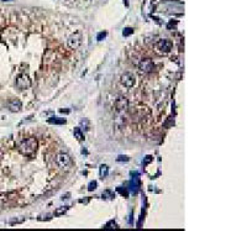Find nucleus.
Returning a JSON list of instances; mask_svg holds the SVG:
<instances>
[{
    "mask_svg": "<svg viewBox=\"0 0 247 231\" xmlns=\"http://www.w3.org/2000/svg\"><path fill=\"white\" fill-rule=\"evenodd\" d=\"M37 148H38V141H37V138L30 137V138L24 140V141L20 144L19 151L21 152L22 155H25V156H31V155H34V153L37 151Z\"/></svg>",
    "mask_w": 247,
    "mask_h": 231,
    "instance_id": "f257e3e1",
    "label": "nucleus"
},
{
    "mask_svg": "<svg viewBox=\"0 0 247 231\" xmlns=\"http://www.w3.org/2000/svg\"><path fill=\"white\" fill-rule=\"evenodd\" d=\"M82 41H83V37H82V32L77 31L74 34H72L68 40H67V45L70 49H77L79 48V46L82 45Z\"/></svg>",
    "mask_w": 247,
    "mask_h": 231,
    "instance_id": "f03ea898",
    "label": "nucleus"
},
{
    "mask_svg": "<svg viewBox=\"0 0 247 231\" xmlns=\"http://www.w3.org/2000/svg\"><path fill=\"white\" fill-rule=\"evenodd\" d=\"M120 82H121V84L125 87V88L130 89V88L135 87V84H136V77H135V74L131 73V72H126V73H123V74L121 76Z\"/></svg>",
    "mask_w": 247,
    "mask_h": 231,
    "instance_id": "7ed1b4c3",
    "label": "nucleus"
},
{
    "mask_svg": "<svg viewBox=\"0 0 247 231\" xmlns=\"http://www.w3.org/2000/svg\"><path fill=\"white\" fill-rule=\"evenodd\" d=\"M15 85H16V88L17 89H20V90H26V89H28L30 87H31V79H30V77L27 76V74H20V76H17V78H16V82H15Z\"/></svg>",
    "mask_w": 247,
    "mask_h": 231,
    "instance_id": "20e7f679",
    "label": "nucleus"
},
{
    "mask_svg": "<svg viewBox=\"0 0 247 231\" xmlns=\"http://www.w3.org/2000/svg\"><path fill=\"white\" fill-rule=\"evenodd\" d=\"M172 47H173V42L171 41V40H167V38L158 40L157 43H156V48L161 53H169L172 51Z\"/></svg>",
    "mask_w": 247,
    "mask_h": 231,
    "instance_id": "39448f33",
    "label": "nucleus"
},
{
    "mask_svg": "<svg viewBox=\"0 0 247 231\" xmlns=\"http://www.w3.org/2000/svg\"><path fill=\"white\" fill-rule=\"evenodd\" d=\"M138 69L142 73H151L154 69V63L151 58H142L138 63Z\"/></svg>",
    "mask_w": 247,
    "mask_h": 231,
    "instance_id": "423d86ee",
    "label": "nucleus"
},
{
    "mask_svg": "<svg viewBox=\"0 0 247 231\" xmlns=\"http://www.w3.org/2000/svg\"><path fill=\"white\" fill-rule=\"evenodd\" d=\"M116 113H123L129 109V99L126 96H119L114 103Z\"/></svg>",
    "mask_w": 247,
    "mask_h": 231,
    "instance_id": "0eeeda50",
    "label": "nucleus"
},
{
    "mask_svg": "<svg viewBox=\"0 0 247 231\" xmlns=\"http://www.w3.org/2000/svg\"><path fill=\"white\" fill-rule=\"evenodd\" d=\"M56 163L59 168H67L70 164V157L66 152H61L56 156Z\"/></svg>",
    "mask_w": 247,
    "mask_h": 231,
    "instance_id": "6e6552de",
    "label": "nucleus"
},
{
    "mask_svg": "<svg viewBox=\"0 0 247 231\" xmlns=\"http://www.w3.org/2000/svg\"><path fill=\"white\" fill-rule=\"evenodd\" d=\"M22 108V103L20 102L19 99H11L10 102L7 103V109L10 110V111H13V113H17L20 111Z\"/></svg>",
    "mask_w": 247,
    "mask_h": 231,
    "instance_id": "1a4fd4ad",
    "label": "nucleus"
},
{
    "mask_svg": "<svg viewBox=\"0 0 247 231\" xmlns=\"http://www.w3.org/2000/svg\"><path fill=\"white\" fill-rule=\"evenodd\" d=\"M55 57H56V53L53 49H47L45 56H43V62L45 64H49V63H52L55 61Z\"/></svg>",
    "mask_w": 247,
    "mask_h": 231,
    "instance_id": "9d476101",
    "label": "nucleus"
},
{
    "mask_svg": "<svg viewBox=\"0 0 247 231\" xmlns=\"http://www.w3.org/2000/svg\"><path fill=\"white\" fill-rule=\"evenodd\" d=\"M73 135H74V138H77L78 141H84V134L82 132L80 127H76L73 130Z\"/></svg>",
    "mask_w": 247,
    "mask_h": 231,
    "instance_id": "9b49d317",
    "label": "nucleus"
},
{
    "mask_svg": "<svg viewBox=\"0 0 247 231\" xmlns=\"http://www.w3.org/2000/svg\"><path fill=\"white\" fill-rule=\"evenodd\" d=\"M48 123H49V124H59V125H62V124H66L67 121H66V119H59V117H51V119H48Z\"/></svg>",
    "mask_w": 247,
    "mask_h": 231,
    "instance_id": "f8f14e48",
    "label": "nucleus"
},
{
    "mask_svg": "<svg viewBox=\"0 0 247 231\" xmlns=\"http://www.w3.org/2000/svg\"><path fill=\"white\" fill-rule=\"evenodd\" d=\"M108 172H109V168L106 164H101L100 166V169H99V173L101 177H106L108 176Z\"/></svg>",
    "mask_w": 247,
    "mask_h": 231,
    "instance_id": "ddd939ff",
    "label": "nucleus"
},
{
    "mask_svg": "<svg viewBox=\"0 0 247 231\" xmlns=\"http://www.w3.org/2000/svg\"><path fill=\"white\" fill-rule=\"evenodd\" d=\"M68 209H69V206H62L61 209H57V210H56V212H55V215H56V216H61L62 214H64Z\"/></svg>",
    "mask_w": 247,
    "mask_h": 231,
    "instance_id": "4468645a",
    "label": "nucleus"
},
{
    "mask_svg": "<svg viewBox=\"0 0 247 231\" xmlns=\"http://www.w3.org/2000/svg\"><path fill=\"white\" fill-rule=\"evenodd\" d=\"M105 229H118V224L114 221V220H110V221L105 225Z\"/></svg>",
    "mask_w": 247,
    "mask_h": 231,
    "instance_id": "2eb2a0df",
    "label": "nucleus"
},
{
    "mask_svg": "<svg viewBox=\"0 0 247 231\" xmlns=\"http://www.w3.org/2000/svg\"><path fill=\"white\" fill-rule=\"evenodd\" d=\"M132 34H133V28L132 27H126V28H123V31H122L123 36H130Z\"/></svg>",
    "mask_w": 247,
    "mask_h": 231,
    "instance_id": "dca6fc26",
    "label": "nucleus"
},
{
    "mask_svg": "<svg viewBox=\"0 0 247 231\" xmlns=\"http://www.w3.org/2000/svg\"><path fill=\"white\" fill-rule=\"evenodd\" d=\"M116 161H118V162H129L130 158H129L127 156H119V157L116 158Z\"/></svg>",
    "mask_w": 247,
    "mask_h": 231,
    "instance_id": "f3484780",
    "label": "nucleus"
},
{
    "mask_svg": "<svg viewBox=\"0 0 247 231\" xmlns=\"http://www.w3.org/2000/svg\"><path fill=\"white\" fill-rule=\"evenodd\" d=\"M25 220V218H21V219H14V220H10V225H15V224H20V223H22Z\"/></svg>",
    "mask_w": 247,
    "mask_h": 231,
    "instance_id": "a211bd4d",
    "label": "nucleus"
},
{
    "mask_svg": "<svg viewBox=\"0 0 247 231\" xmlns=\"http://www.w3.org/2000/svg\"><path fill=\"white\" fill-rule=\"evenodd\" d=\"M177 24H178V22L176 21V20H174V21H171V22L167 25V28H168V30H172V28H174V27L177 26Z\"/></svg>",
    "mask_w": 247,
    "mask_h": 231,
    "instance_id": "6ab92c4d",
    "label": "nucleus"
},
{
    "mask_svg": "<svg viewBox=\"0 0 247 231\" xmlns=\"http://www.w3.org/2000/svg\"><path fill=\"white\" fill-rule=\"evenodd\" d=\"M97 185H98V184H97V182H90V183H89V185H88V189L91 192V190H94V189L97 188Z\"/></svg>",
    "mask_w": 247,
    "mask_h": 231,
    "instance_id": "aec40b11",
    "label": "nucleus"
},
{
    "mask_svg": "<svg viewBox=\"0 0 247 231\" xmlns=\"http://www.w3.org/2000/svg\"><path fill=\"white\" fill-rule=\"evenodd\" d=\"M80 125H83V126H85V130H88L89 129V121L87 119H84V120H82L80 121Z\"/></svg>",
    "mask_w": 247,
    "mask_h": 231,
    "instance_id": "412c9836",
    "label": "nucleus"
},
{
    "mask_svg": "<svg viewBox=\"0 0 247 231\" xmlns=\"http://www.w3.org/2000/svg\"><path fill=\"white\" fill-rule=\"evenodd\" d=\"M106 37V32H100L99 35H98V37H97V40L98 41H101L103 38H105Z\"/></svg>",
    "mask_w": 247,
    "mask_h": 231,
    "instance_id": "4be33fe9",
    "label": "nucleus"
},
{
    "mask_svg": "<svg viewBox=\"0 0 247 231\" xmlns=\"http://www.w3.org/2000/svg\"><path fill=\"white\" fill-rule=\"evenodd\" d=\"M118 192L120 193V194H122V195H125V197H127V190L126 189H121V188H118Z\"/></svg>",
    "mask_w": 247,
    "mask_h": 231,
    "instance_id": "5701e85b",
    "label": "nucleus"
},
{
    "mask_svg": "<svg viewBox=\"0 0 247 231\" xmlns=\"http://www.w3.org/2000/svg\"><path fill=\"white\" fill-rule=\"evenodd\" d=\"M151 161H152V157H151V156H147L146 159H145V162H142V164H143V166H146V164H148V163L151 162Z\"/></svg>",
    "mask_w": 247,
    "mask_h": 231,
    "instance_id": "b1692460",
    "label": "nucleus"
},
{
    "mask_svg": "<svg viewBox=\"0 0 247 231\" xmlns=\"http://www.w3.org/2000/svg\"><path fill=\"white\" fill-rule=\"evenodd\" d=\"M1 1H11V0H1Z\"/></svg>",
    "mask_w": 247,
    "mask_h": 231,
    "instance_id": "393cba45",
    "label": "nucleus"
}]
</instances>
